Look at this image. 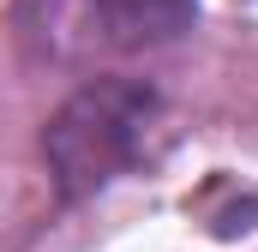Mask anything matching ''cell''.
Segmentation results:
<instances>
[{"instance_id":"cell-1","label":"cell","mask_w":258,"mask_h":252,"mask_svg":"<svg viewBox=\"0 0 258 252\" xmlns=\"http://www.w3.org/2000/svg\"><path fill=\"white\" fill-rule=\"evenodd\" d=\"M150 90L138 84H90L84 96H72L54 126H48V156H54V174L66 192L102 186L150 126Z\"/></svg>"},{"instance_id":"cell-2","label":"cell","mask_w":258,"mask_h":252,"mask_svg":"<svg viewBox=\"0 0 258 252\" xmlns=\"http://www.w3.org/2000/svg\"><path fill=\"white\" fill-rule=\"evenodd\" d=\"M198 0H90L108 42H162L180 36Z\"/></svg>"}]
</instances>
